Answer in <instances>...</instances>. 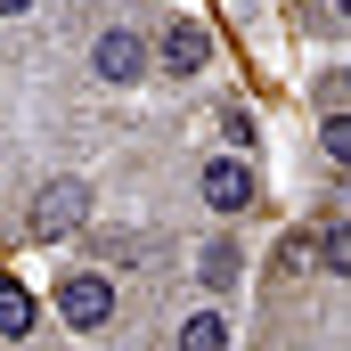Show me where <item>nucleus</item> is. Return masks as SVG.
<instances>
[{"label":"nucleus","mask_w":351,"mask_h":351,"mask_svg":"<svg viewBox=\"0 0 351 351\" xmlns=\"http://www.w3.org/2000/svg\"><path fill=\"white\" fill-rule=\"evenodd\" d=\"M90 221H98V188H90L82 172H49L41 188H33V237H82Z\"/></svg>","instance_id":"obj_1"},{"label":"nucleus","mask_w":351,"mask_h":351,"mask_svg":"<svg viewBox=\"0 0 351 351\" xmlns=\"http://www.w3.org/2000/svg\"><path fill=\"white\" fill-rule=\"evenodd\" d=\"M49 302H58V319H66V327H74V335H106V327H114V311H123V286H114V278H106V269H66V278H58V294H49Z\"/></svg>","instance_id":"obj_2"},{"label":"nucleus","mask_w":351,"mask_h":351,"mask_svg":"<svg viewBox=\"0 0 351 351\" xmlns=\"http://www.w3.org/2000/svg\"><path fill=\"white\" fill-rule=\"evenodd\" d=\"M196 196H204L213 221H245V213L262 204V172H254V156H204V164H196Z\"/></svg>","instance_id":"obj_3"},{"label":"nucleus","mask_w":351,"mask_h":351,"mask_svg":"<svg viewBox=\"0 0 351 351\" xmlns=\"http://www.w3.org/2000/svg\"><path fill=\"white\" fill-rule=\"evenodd\" d=\"M90 82L139 90V82H147V33H131V25H98V33H90Z\"/></svg>","instance_id":"obj_4"},{"label":"nucleus","mask_w":351,"mask_h":351,"mask_svg":"<svg viewBox=\"0 0 351 351\" xmlns=\"http://www.w3.org/2000/svg\"><path fill=\"white\" fill-rule=\"evenodd\" d=\"M213 66V33L196 25V16H172L156 41H147V74H172V82H196Z\"/></svg>","instance_id":"obj_5"},{"label":"nucleus","mask_w":351,"mask_h":351,"mask_svg":"<svg viewBox=\"0 0 351 351\" xmlns=\"http://www.w3.org/2000/svg\"><path fill=\"white\" fill-rule=\"evenodd\" d=\"M196 286H204L213 302H229V294L245 286V237H237V229L204 237V254H196Z\"/></svg>","instance_id":"obj_6"},{"label":"nucleus","mask_w":351,"mask_h":351,"mask_svg":"<svg viewBox=\"0 0 351 351\" xmlns=\"http://www.w3.org/2000/svg\"><path fill=\"white\" fill-rule=\"evenodd\" d=\"M172 343H180V351H237V327H229L221 302H196V311H180Z\"/></svg>","instance_id":"obj_7"},{"label":"nucleus","mask_w":351,"mask_h":351,"mask_svg":"<svg viewBox=\"0 0 351 351\" xmlns=\"http://www.w3.org/2000/svg\"><path fill=\"white\" fill-rule=\"evenodd\" d=\"M33 327H41V302H33V286L0 278V343H25Z\"/></svg>","instance_id":"obj_8"},{"label":"nucleus","mask_w":351,"mask_h":351,"mask_svg":"<svg viewBox=\"0 0 351 351\" xmlns=\"http://www.w3.org/2000/svg\"><path fill=\"white\" fill-rule=\"evenodd\" d=\"M254 139H262V131H254V106L229 98V106H221V156H254Z\"/></svg>","instance_id":"obj_9"},{"label":"nucleus","mask_w":351,"mask_h":351,"mask_svg":"<svg viewBox=\"0 0 351 351\" xmlns=\"http://www.w3.org/2000/svg\"><path fill=\"white\" fill-rule=\"evenodd\" d=\"M319 156H327V172L351 164V114H319Z\"/></svg>","instance_id":"obj_10"},{"label":"nucleus","mask_w":351,"mask_h":351,"mask_svg":"<svg viewBox=\"0 0 351 351\" xmlns=\"http://www.w3.org/2000/svg\"><path fill=\"white\" fill-rule=\"evenodd\" d=\"M41 0H0V25H16V16H33Z\"/></svg>","instance_id":"obj_11"}]
</instances>
